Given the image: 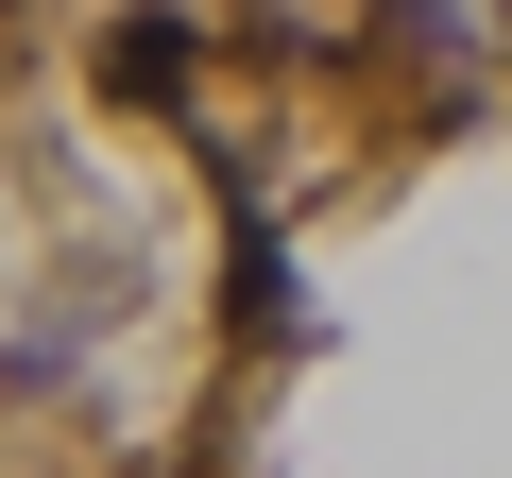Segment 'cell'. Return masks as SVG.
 <instances>
[{
    "instance_id": "obj_1",
    "label": "cell",
    "mask_w": 512,
    "mask_h": 478,
    "mask_svg": "<svg viewBox=\"0 0 512 478\" xmlns=\"http://www.w3.org/2000/svg\"><path fill=\"white\" fill-rule=\"evenodd\" d=\"M188 69H205V35L171 18V0H137V18L103 35V86H120V103H188Z\"/></svg>"
}]
</instances>
